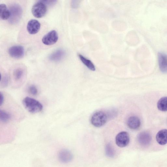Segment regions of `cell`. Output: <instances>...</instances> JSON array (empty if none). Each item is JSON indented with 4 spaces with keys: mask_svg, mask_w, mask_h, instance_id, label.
Here are the masks:
<instances>
[{
    "mask_svg": "<svg viewBox=\"0 0 167 167\" xmlns=\"http://www.w3.org/2000/svg\"><path fill=\"white\" fill-rule=\"evenodd\" d=\"M23 103L26 109L29 112L36 113L41 112L43 106L39 101L34 99L27 97L24 98Z\"/></svg>",
    "mask_w": 167,
    "mask_h": 167,
    "instance_id": "obj_1",
    "label": "cell"
},
{
    "mask_svg": "<svg viewBox=\"0 0 167 167\" xmlns=\"http://www.w3.org/2000/svg\"><path fill=\"white\" fill-rule=\"evenodd\" d=\"M9 10L11 13L9 19L10 23L13 25L17 24L22 17L23 10L21 7L18 4H13L10 7Z\"/></svg>",
    "mask_w": 167,
    "mask_h": 167,
    "instance_id": "obj_2",
    "label": "cell"
},
{
    "mask_svg": "<svg viewBox=\"0 0 167 167\" xmlns=\"http://www.w3.org/2000/svg\"><path fill=\"white\" fill-rule=\"evenodd\" d=\"M108 120V116L103 111H98L94 113L91 118V124L97 127H101L104 125Z\"/></svg>",
    "mask_w": 167,
    "mask_h": 167,
    "instance_id": "obj_3",
    "label": "cell"
},
{
    "mask_svg": "<svg viewBox=\"0 0 167 167\" xmlns=\"http://www.w3.org/2000/svg\"><path fill=\"white\" fill-rule=\"evenodd\" d=\"M47 11V5L41 1L35 4L32 9L33 16L36 18H43L46 15Z\"/></svg>",
    "mask_w": 167,
    "mask_h": 167,
    "instance_id": "obj_4",
    "label": "cell"
},
{
    "mask_svg": "<svg viewBox=\"0 0 167 167\" xmlns=\"http://www.w3.org/2000/svg\"><path fill=\"white\" fill-rule=\"evenodd\" d=\"M129 135L126 132H122L119 133L116 138V143L117 145L120 148L127 146L129 143Z\"/></svg>",
    "mask_w": 167,
    "mask_h": 167,
    "instance_id": "obj_5",
    "label": "cell"
},
{
    "mask_svg": "<svg viewBox=\"0 0 167 167\" xmlns=\"http://www.w3.org/2000/svg\"><path fill=\"white\" fill-rule=\"evenodd\" d=\"M58 36L55 30H52L43 38L42 42L46 45H51L56 43L58 41Z\"/></svg>",
    "mask_w": 167,
    "mask_h": 167,
    "instance_id": "obj_6",
    "label": "cell"
},
{
    "mask_svg": "<svg viewBox=\"0 0 167 167\" xmlns=\"http://www.w3.org/2000/svg\"><path fill=\"white\" fill-rule=\"evenodd\" d=\"M10 56L13 58L20 59L23 57L25 54V50L21 45H14L10 47L8 50Z\"/></svg>",
    "mask_w": 167,
    "mask_h": 167,
    "instance_id": "obj_7",
    "label": "cell"
},
{
    "mask_svg": "<svg viewBox=\"0 0 167 167\" xmlns=\"http://www.w3.org/2000/svg\"><path fill=\"white\" fill-rule=\"evenodd\" d=\"M58 157V160L61 162L68 163L72 160L73 156L70 150L66 149H63L59 152Z\"/></svg>",
    "mask_w": 167,
    "mask_h": 167,
    "instance_id": "obj_8",
    "label": "cell"
},
{
    "mask_svg": "<svg viewBox=\"0 0 167 167\" xmlns=\"http://www.w3.org/2000/svg\"><path fill=\"white\" fill-rule=\"evenodd\" d=\"M137 140L141 145L146 147L149 146L150 144L152 138L149 132L143 131L138 134Z\"/></svg>",
    "mask_w": 167,
    "mask_h": 167,
    "instance_id": "obj_9",
    "label": "cell"
},
{
    "mask_svg": "<svg viewBox=\"0 0 167 167\" xmlns=\"http://www.w3.org/2000/svg\"><path fill=\"white\" fill-rule=\"evenodd\" d=\"M41 26L40 23L38 21L35 19H32L28 23L27 31L30 34H35L39 31Z\"/></svg>",
    "mask_w": 167,
    "mask_h": 167,
    "instance_id": "obj_10",
    "label": "cell"
},
{
    "mask_svg": "<svg viewBox=\"0 0 167 167\" xmlns=\"http://www.w3.org/2000/svg\"><path fill=\"white\" fill-rule=\"evenodd\" d=\"M159 69L164 73H167V55L164 53L160 52L158 54Z\"/></svg>",
    "mask_w": 167,
    "mask_h": 167,
    "instance_id": "obj_11",
    "label": "cell"
},
{
    "mask_svg": "<svg viewBox=\"0 0 167 167\" xmlns=\"http://www.w3.org/2000/svg\"><path fill=\"white\" fill-rule=\"evenodd\" d=\"M65 55L64 50L62 49H58L52 53L48 57V59L51 61L58 62L61 60Z\"/></svg>",
    "mask_w": 167,
    "mask_h": 167,
    "instance_id": "obj_12",
    "label": "cell"
},
{
    "mask_svg": "<svg viewBox=\"0 0 167 167\" xmlns=\"http://www.w3.org/2000/svg\"><path fill=\"white\" fill-rule=\"evenodd\" d=\"M127 124L129 127L132 129H137L140 126V120L137 117L131 116L128 119Z\"/></svg>",
    "mask_w": 167,
    "mask_h": 167,
    "instance_id": "obj_13",
    "label": "cell"
},
{
    "mask_svg": "<svg viewBox=\"0 0 167 167\" xmlns=\"http://www.w3.org/2000/svg\"><path fill=\"white\" fill-rule=\"evenodd\" d=\"M156 140L160 145H166L167 144V129H163L159 131L156 135Z\"/></svg>",
    "mask_w": 167,
    "mask_h": 167,
    "instance_id": "obj_14",
    "label": "cell"
},
{
    "mask_svg": "<svg viewBox=\"0 0 167 167\" xmlns=\"http://www.w3.org/2000/svg\"><path fill=\"white\" fill-rule=\"evenodd\" d=\"M10 12L4 4L0 5V17L3 20L9 19L10 17Z\"/></svg>",
    "mask_w": 167,
    "mask_h": 167,
    "instance_id": "obj_15",
    "label": "cell"
},
{
    "mask_svg": "<svg viewBox=\"0 0 167 167\" xmlns=\"http://www.w3.org/2000/svg\"><path fill=\"white\" fill-rule=\"evenodd\" d=\"M24 70L23 68L19 67L15 69L13 72V78L16 82H19L23 78Z\"/></svg>",
    "mask_w": 167,
    "mask_h": 167,
    "instance_id": "obj_16",
    "label": "cell"
},
{
    "mask_svg": "<svg viewBox=\"0 0 167 167\" xmlns=\"http://www.w3.org/2000/svg\"><path fill=\"white\" fill-rule=\"evenodd\" d=\"M158 109L163 112L167 111V96L161 98L157 104Z\"/></svg>",
    "mask_w": 167,
    "mask_h": 167,
    "instance_id": "obj_17",
    "label": "cell"
},
{
    "mask_svg": "<svg viewBox=\"0 0 167 167\" xmlns=\"http://www.w3.org/2000/svg\"><path fill=\"white\" fill-rule=\"evenodd\" d=\"M78 56L82 62L89 69L92 71H95V66L90 60L87 59L81 54H79Z\"/></svg>",
    "mask_w": 167,
    "mask_h": 167,
    "instance_id": "obj_18",
    "label": "cell"
},
{
    "mask_svg": "<svg viewBox=\"0 0 167 167\" xmlns=\"http://www.w3.org/2000/svg\"><path fill=\"white\" fill-rule=\"evenodd\" d=\"M11 116L9 113L3 110H0V119L2 122L6 123L10 119Z\"/></svg>",
    "mask_w": 167,
    "mask_h": 167,
    "instance_id": "obj_19",
    "label": "cell"
},
{
    "mask_svg": "<svg viewBox=\"0 0 167 167\" xmlns=\"http://www.w3.org/2000/svg\"><path fill=\"white\" fill-rule=\"evenodd\" d=\"M105 154L107 156L109 157L112 158L115 155V151L110 144H108L106 146Z\"/></svg>",
    "mask_w": 167,
    "mask_h": 167,
    "instance_id": "obj_20",
    "label": "cell"
},
{
    "mask_svg": "<svg viewBox=\"0 0 167 167\" xmlns=\"http://www.w3.org/2000/svg\"><path fill=\"white\" fill-rule=\"evenodd\" d=\"M28 93L33 96H36L38 94V90L36 87L33 85L29 86L28 89Z\"/></svg>",
    "mask_w": 167,
    "mask_h": 167,
    "instance_id": "obj_21",
    "label": "cell"
},
{
    "mask_svg": "<svg viewBox=\"0 0 167 167\" xmlns=\"http://www.w3.org/2000/svg\"><path fill=\"white\" fill-rule=\"evenodd\" d=\"M82 0H71V5L73 8L76 9L79 7Z\"/></svg>",
    "mask_w": 167,
    "mask_h": 167,
    "instance_id": "obj_22",
    "label": "cell"
},
{
    "mask_svg": "<svg viewBox=\"0 0 167 167\" xmlns=\"http://www.w3.org/2000/svg\"><path fill=\"white\" fill-rule=\"evenodd\" d=\"M58 0H42L41 2L46 5L52 6L56 3Z\"/></svg>",
    "mask_w": 167,
    "mask_h": 167,
    "instance_id": "obj_23",
    "label": "cell"
},
{
    "mask_svg": "<svg viewBox=\"0 0 167 167\" xmlns=\"http://www.w3.org/2000/svg\"><path fill=\"white\" fill-rule=\"evenodd\" d=\"M2 85L3 87H6L8 84L9 82V78L8 76L6 74L3 77V79H1Z\"/></svg>",
    "mask_w": 167,
    "mask_h": 167,
    "instance_id": "obj_24",
    "label": "cell"
},
{
    "mask_svg": "<svg viewBox=\"0 0 167 167\" xmlns=\"http://www.w3.org/2000/svg\"><path fill=\"white\" fill-rule=\"evenodd\" d=\"M0 95H1V101H0V105L1 106L3 104L4 99V96L2 94V93H1V94H0Z\"/></svg>",
    "mask_w": 167,
    "mask_h": 167,
    "instance_id": "obj_25",
    "label": "cell"
}]
</instances>
